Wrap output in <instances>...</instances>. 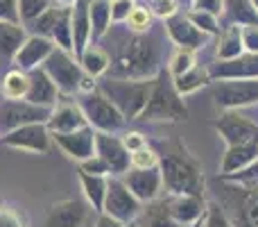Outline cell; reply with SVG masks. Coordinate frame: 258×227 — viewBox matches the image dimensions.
I'll return each mask as SVG.
<instances>
[{
  "mask_svg": "<svg viewBox=\"0 0 258 227\" xmlns=\"http://www.w3.org/2000/svg\"><path fill=\"white\" fill-rule=\"evenodd\" d=\"M159 168L170 196H202L204 175L195 159L186 152L181 143H170L159 155Z\"/></svg>",
  "mask_w": 258,
  "mask_h": 227,
  "instance_id": "1",
  "label": "cell"
},
{
  "mask_svg": "<svg viewBox=\"0 0 258 227\" xmlns=\"http://www.w3.org/2000/svg\"><path fill=\"white\" fill-rule=\"evenodd\" d=\"M154 80H122V77H104L100 80L98 91L107 96V100L127 120H138L152 94Z\"/></svg>",
  "mask_w": 258,
  "mask_h": 227,
  "instance_id": "2",
  "label": "cell"
},
{
  "mask_svg": "<svg viewBox=\"0 0 258 227\" xmlns=\"http://www.w3.org/2000/svg\"><path fill=\"white\" fill-rule=\"evenodd\" d=\"M118 77L127 80H154L159 75V43L154 36L136 34L127 43V50L118 59Z\"/></svg>",
  "mask_w": 258,
  "mask_h": 227,
  "instance_id": "3",
  "label": "cell"
},
{
  "mask_svg": "<svg viewBox=\"0 0 258 227\" xmlns=\"http://www.w3.org/2000/svg\"><path fill=\"white\" fill-rule=\"evenodd\" d=\"M188 118V109L183 105V98L174 89L172 75L168 71H159L152 84V94L147 100L143 114L138 120H170V123H179V120Z\"/></svg>",
  "mask_w": 258,
  "mask_h": 227,
  "instance_id": "4",
  "label": "cell"
},
{
  "mask_svg": "<svg viewBox=\"0 0 258 227\" xmlns=\"http://www.w3.org/2000/svg\"><path fill=\"white\" fill-rule=\"evenodd\" d=\"M80 107L84 112L89 125L95 129V132H107V134H116L118 129L125 127L127 118L113 107L107 100V96L102 91H91V94H84V98L80 100Z\"/></svg>",
  "mask_w": 258,
  "mask_h": 227,
  "instance_id": "5",
  "label": "cell"
},
{
  "mask_svg": "<svg viewBox=\"0 0 258 227\" xmlns=\"http://www.w3.org/2000/svg\"><path fill=\"white\" fill-rule=\"evenodd\" d=\"M48 77L54 82V86L59 89V94H75L80 91V80L84 75L80 62L75 57H71V53L61 48H54L52 55L41 64Z\"/></svg>",
  "mask_w": 258,
  "mask_h": 227,
  "instance_id": "6",
  "label": "cell"
},
{
  "mask_svg": "<svg viewBox=\"0 0 258 227\" xmlns=\"http://www.w3.org/2000/svg\"><path fill=\"white\" fill-rule=\"evenodd\" d=\"M52 109L32 105L27 100H3L0 103V132L7 134L12 129H18L23 125L45 123L48 125Z\"/></svg>",
  "mask_w": 258,
  "mask_h": 227,
  "instance_id": "7",
  "label": "cell"
},
{
  "mask_svg": "<svg viewBox=\"0 0 258 227\" xmlns=\"http://www.w3.org/2000/svg\"><path fill=\"white\" fill-rule=\"evenodd\" d=\"M213 100L224 112L258 105V80H222L213 86Z\"/></svg>",
  "mask_w": 258,
  "mask_h": 227,
  "instance_id": "8",
  "label": "cell"
},
{
  "mask_svg": "<svg viewBox=\"0 0 258 227\" xmlns=\"http://www.w3.org/2000/svg\"><path fill=\"white\" fill-rule=\"evenodd\" d=\"M104 214L120 220L122 225L134 223L143 211V202L129 191V187L122 179H109L107 198H104Z\"/></svg>",
  "mask_w": 258,
  "mask_h": 227,
  "instance_id": "9",
  "label": "cell"
},
{
  "mask_svg": "<svg viewBox=\"0 0 258 227\" xmlns=\"http://www.w3.org/2000/svg\"><path fill=\"white\" fill-rule=\"evenodd\" d=\"M0 141H3V146H7V148H16V150H27V152L45 155V152L50 150V129H48L45 123L23 125V127L3 134Z\"/></svg>",
  "mask_w": 258,
  "mask_h": 227,
  "instance_id": "10",
  "label": "cell"
},
{
  "mask_svg": "<svg viewBox=\"0 0 258 227\" xmlns=\"http://www.w3.org/2000/svg\"><path fill=\"white\" fill-rule=\"evenodd\" d=\"M95 155L109 166L111 175H125L132 168V155L116 134L95 132Z\"/></svg>",
  "mask_w": 258,
  "mask_h": 227,
  "instance_id": "11",
  "label": "cell"
},
{
  "mask_svg": "<svg viewBox=\"0 0 258 227\" xmlns=\"http://www.w3.org/2000/svg\"><path fill=\"white\" fill-rule=\"evenodd\" d=\"M215 129L227 141V146L258 143V125L238 112H224L218 123H215Z\"/></svg>",
  "mask_w": 258,
  "mask_h": 227,
  "instance_id": "12",
  "label": "cell"
},
{
  "mask_svg": "<svg viewBox=\"0 0 258 227\" xmlns=\"http://www.w3.org/2000/svg\"><path fill=\"white\" fill-rule=\"evenodd\" d=\"M209 75L213 82L222 80H258V55L256 53H242L236 59L227 62H215L209 68Z\"/></svg>",
  "mask_w": 258,
  "mask_h": 227,
  "instance_id": "13",
  "label": "cell"
},
{
  "mask_svg": "<svg viewBox=\"0 0 258 227\" xmlns=\"http://www.w3.org/2000/svg\"><path fill=\"white\" fill-rule=\"evenodd\" d=\"M122 182L129 187V191L138 198L141 202L156 200L161 187H163V177H161V168H129L125 173Z\"/></svg>",
  "mask_w": 258,
  "mask_h": 227,
  "instance_id": "14",
  "label": "cell"
},
{
  "mask_svg": "<svg viewBox=\"0 0 258 227\" xmlns=\"http://www.w3.org/2000/svg\"><path fill=\"white\" fill-rule=\"evenodd\" d=\"M165 32H168L170 41H172L177 48H183V50H200L206 41V34L200 32L195 25L190 23V18L186 14H174L165 21Z\"/></svg>",
  "mask_w": 258,
  "mask_h": 227,
  "instance_id": "15",
  "label": "cell"
},
{
  "mask_svg": "<svg viewBox=\"0 0 258 227\" xmlns=\"http://www.w3.org/2000/svg\"><path fill=\"white\" fill-rule=\"evenodd\" d=\"M57 48L52 39H45V36H27L25 43L21 46V50L14 57V64H16L21 71L30 73L34 68H41V64L52 55V50Z\"/></svg>",
  "mask_w": 258,
  "mask_h": 227,
  "instance_id": "16",
  "label": "cell"
},
{
  "mask_svg": "<svg viewBox=\"0 0 258 227\" xmlns=\"http://www.w3.org/2000/svg\"><path fill=\"white\" fill-rule=\"evenodd\" d=\"M57 146L66 152L71 159L75 161H84L89 157L95 155V129L91 127H82L77 132H68V134H54Z\"/></svg>",
  "mask_w": 258,
  "mask_h": 227,
  "instance_id": "17",
  "label": "cell"
},
{
  "mask_svg": "<svg viewBox=\"0 0 258 227\" xmlns=\"http://www.w3.org/2000/svg\"><path fill=\"white\" fill-rule=\"evenodd\" d=\"M27 80H30V86H27V94H25L27 103L39 105V107H48V109H52L57 105L59 89L54 86V82L50 80L43 68L30 71L27 73Z\"/></svg>",
  "mask_w": 258,
  "mask_h": 227,
  "instance_id": "18",
  "label": "cell"
},
{
  "mask_svg": "<svg viewBox=\"0 0 258 227\" xmlns=\"http://www.w3.org/2000/svg\"><path fill=\"white\" fill-rule=\"evenodd\" d=\"M91 0H75L71 5V27H73V53L80 59V55L91 43Z\"/></svg>",
  "mask_w": 258,
  "mask_h": 227,
  "instance_id": "19",
  "label": "cell"
},
{
  "mask_svg": "<svg viewBox=\"0 0 258 227\" xmlns=\"http://www.w3.org/2000/svg\"><path fill=\"white\" fill-rule=\"evenodd\" d=\"M168 207L172 218L181 227H190L200 223L206 214V202L202 196H170Z\"/></svg>",
  "mask_w": 258,
  "mask_h": 227,
  "instance_id": "20",
  "label": "cell"
},
{
  "mask_svg": "<svg viewBox=\"0 0 258 227\" xmlns=\"http://www.w3.org/2000/svg\"><path fill=\"white\" fill-rule=\"evenodd\" d=\"M86 220V207L80 200H61L50 207L43 227H82Z\"/></svg>",
  "mask_w": 258,
  "mask_h": 227,
  "instance_id": "21",
  "label": "cell"
},
{
  "mask_svg": "<svg viewBox=\"0 0 258 227\" xmlns=\"http://www.w3.org/2000/svg\"><path fill=\"white\" fill-rule=\"evenodd\" d=\"M82 127H89L84 112L80 105L75 103H63L57 109H52V116L48 120V129L52 134H68V132H77Z\"/></svg>",
  "mask_w": 258,
  "mask_h": 227,
  "instance_id": "22",
  "label": "cell"
},
{
  "mask_svg": "<svg viewBox=\"0 0 258 227\" xmlns=\"http://www.w3.org/2000/svg\"><path fill=\"white\" fill-rule=\"evenodd\" d=\"M258 159V143H238V146H227L220 164V175H231L238 170L247 168Z\"/></svg>",
  "mask_w": 258,
  "mask_h": 227,
  "instance_id": "23",
  "label": "cell"
},
{
  "mask_svg": "<svg viewBox=\"0 0 258 227\" xmlns=\"http://www.w3.org/2000/svg\"><path fill=\"white\" fill-rule=\"evenodd\" d=\"M27 32L21 23H5L0 21V64L14 62L16 53L25 43Z\"/></svg>",
  "mask_w": 258,
  "mask_h": 227,
  "instance_id": "24",
  "label": "cell"
},
{
  "mask_svg": "<svg viewBox=\"0 0 258 227\" xmlns=\"http://www.w3.org/2000/svg\"><path fill=\"white\" fill-rule=\"evenodd\" d=\"M218 39V48H215V55H218L220 62H227V59H236L245 53V43H242V27L238 25H227L222 32H220Z\"/></svg>",
  "mask_w": 258,
  "mask_h": 227,
  "instance_id": "25",
  "label": "cell"
},
{
  "mask_svg": "<svg viewBox=\"0 0 258 227\" xmlns=\"http://www.w3.org/2000/svg\"><path fill=\"white\" fill-rule=\"evenodd\" d=\"M91 43L95 46L111 27V0H91Z\"/></svg>",
  "mask_w": 258,
  "mask_h": 227,
  "instance_id": "26",
  "label": "cell"
},
{
  "mask_svg": "<svg viewBox=\"0 0 258 227\" xmlns=\"http://www.w3.org/2000/svg\"><path fill=\"white\" fill-rule=\"evenodd\" d=\"M224 14H227L229 25H258V12L251 5V0H224Z\"/></svg>",
  "mask_w": 258,
  "mask_h": 227,
  "instance_id": "27",
  "label": "cell"
},
{
  "mask_svg": "<svg viewBox=\"0 0 258 227\" xmlns=\"http://www.w3.org/2000/svg\"><path fill=\"white\" fill-rule=\"evenodd\" d=\"M77 62H80L82 71H84L86 75H91L93 80L100 75H104V73L111 68V57H109V53H104V50L98 48V46H89V48L80 55Z\"/></svg>",
  "mask_w": 258,
  "mask_h": 227,
  "instance_id": "28",
  "label": "cell"
},
{
  "mask_svg": "<svg viewBox=\"0 0 258 227\" xmlns=\"http://www.w3.org/2000/svg\"><path fill=\"white\" fill-rule=\"evenodd\" d=\"M172 82H174V89H177V94L181 96H190V94H195V91H200L202 86H206V84H211V75H209V68H204V66H192L188 73H183V75H179V77H172Z\"/></svg>",
  "mask_w": 258,
  "mask_h": 227,
  "instance_id": "29",
  "label": "cell"
},
{
  "mask_svg": "<svg viewBox=\"0 0 258 227\" xmlns=\"http://www.w3.org/2000/svg\"><path fill=\"white\" fill-rule=\"evenodd\" d=\"M27 86H30L27 73L21 68H14V71L5 73L3 82H0V94L5 100H25Z\"/></svg>",
  "mask_w": 258,
  "mask_h": 227,
  "instance_id": "30",
  "label": "cell"
},
{
  "mask_svg": "<svg viewBox=\"0 0 258 227\" xmlns=\"http://www.w3.org/2000/svg\"><path fill=\"white\" fill-rule=\"evenodd\" d=\"M80 182H82V189H84L86 200L93 205L95 211H100V214H102V209H104V198H107V184H109V179H107V177H98V175L80 173Z\"/></svg>",
  "mask_w": 258,
  "mask_h": 227,
  "instance_id": "31",
  "label": "cell"
},
{
  "mask_svg": "<svg viewBox=\"0 0 258 227\" xmlns=\"http://www.w3.org/2000/svg\"><path fill=\"white\" fill-rule=\"evenodd\" d=\"M145 227H181L170 214L168 200H152L147 202V207L141 211Z\"/></svg>",
  "mask_w": 258,
  "mask_h": 227,
  "instance_id": "32",
  "label": "cell"
},
{
  "mask_svg": "<svg viewBox=\"0 0 258 227\" xmlns=\"http://www.w3.org/2000/svg\"><path fill=\"white\" fill-rule=\"evenodd\" d=\"M50 39L57 43V48L73 53V27H71V7L59 5V16L52 27V36Z\"/></svg>",
  "mask_w": 258,
  "mask_h": 227,
  "instance_id": "33",
  "label": "cell"
},
{
  "mask_svg": "<svg viewBox=\"0 0 258 227\" xmlns=\"http://www.w3.org/2000/svg\"><path fill=\"white\" fill-rule=\"evenodd\" d=\"M57 16H59V7H48L27 27L32 30L34 36H45V39H50V36H52V27H54V23H57Z\"/></svg>",
  "mask_w": 258,
  "mask_h": 227,
  "instance_id": "34",
  "label": "cell"
},
{
  "mask_svg": "<svg viewBox=\"0 0 258 227\" xmlns=\"http://www.w3.org/2000/svg\"><path fill=\"white\" fill-rule=\"evenodd\" d=\"M192 66H195V53H192V50L177 48V50H174V55L170 57L168 73L172 77H179V75H183V73L190 71Z\"/></svg>",
  "mask_w": 258,
  "mask_h": 227,
  "instance_id": "35",
  "label": "cell"
},
{
  "mask_svg": "<svg viewBox=\"0 0 258 227\" xmlns=\"http://www.w3.org/2000/svg\"><path fill=\"white\" fill-rule=\"evenodd\" d=\"M186 16L190 18L192 25H195L200 32H204L206 36H209V34H220V23H218V16H213V14H209V12H197V9H190V12H188Z\"/></svg>",
  "mask_w": 258,
  "mask_h": 227,
  "instance_id": "36",
  "label": "cell"
},
{
  "mask_svg": "<svg viewBox=\"0 0 258 227\" xmlns=\"http://www.w3.org/2000/svg\"><path fill=\"white\" fill-rule=\"evenodd\" d=\"M18 14H21V23L30 25L34 18H39L45 9L50 7V0H16Z\"/></svg>",
  "mask_w": 258,
  "mask_h": 227,
  "instance_id": "37",
  "label": "cell"
},
{
  "mask_svg": "<svg viewBox=\"0 0 258 227\" xmlns=\"http://www.w3.org/2000/svg\"><path fill=\"white\" fill-rule=\"evenodd\" d=\"M222 179L233 182V184H240V187H247V189H258V159L254 164L247 166V168L238 170V173L222 175Z\"/></svg>",
  "mask_w": 258,
  "mask_h": 227,
  "instance_id": "38",
  "label": "cell"
},
{
  "mask_svg": "<svg viewBox=\"0 0 258 227\" xmlns=\"http://www.w3.org/2000/svg\"><path fill=\"white\" fill-rule=\"evenodd\" d=\"M127 27L134 34H145L152 27V12L145 7H134V12L127 18Z\"/></svg>",
  "mask_w": 258,
  "mask_h": 227,
  "instance_id": "39",
  "label": "cell"
},
{
  "mask_svg": "<svg viewBox=\"0 0 258 227\" xmlns=\"http://www.w3.org/2000/svg\"><path fill=\"white\" fill-rule=\"evenodd\" d=\"M159 166V152L152 150L150 146L132 152V168H156Z\"/></svg>",
  "mask_w": 258,
  "mask_h": 227,
  "instance_id": "40",
  "label": "cell"
},
{
  "mask_svg": "<svg viewBox=\"0 0 258 227\" xmlns=\"http://www.w3.org/2000/svg\"><path fill=\"white\" fill-rule=\"evenodd\" d=\"M202 225L204 227H233L229 223L227 214H224V211L220 209V205H215V202L206 205V214H204V218H202Z\"/></svg>",
  "mask_w": 258,
  "mask_h": 227,
  "instance_id": "41",
  "label": "cell"
},
{
  "mask_svg": "<svg viewBox=\"0 0 258 227\" xmlns=\"http://www.w3.org/2000/svg\"><path fill=\"white\" fill-rule=\"evenodd\" d=\"M150 12L152 16L168 21L170 16L177 14V0H150Z\"/></svg>",
  "mask_w": 258,
  "mask_h": 227,
  "instance_id": "42",
  "label": "cell"
},
{
  "mask_svg": "<svg viewBox=\"0 0 258 227\" xmlns=\"http://www.w3.org/2000/svg\"><path fill=\"white\" fill-rule=\"evenodd\" d=\"M136 3L134 0H111V21L113 23H127L129 14L134 12Z\"/></svg>",
  "mask_w": 258,
  "mask_h": 227,
  "instance_id": "43",
  "label": "cell"
},
{
  "mask_svg": "<svg viewBox=\"0 0 258 227\" xmlns=\"http://www.w3.org/2000/svg\"><path fill=\"white\" fill-rule=\"evenodd\" d=\"M80 173H86V175H98V177H104L109 173V166L100 159L98 155L89 157V159L80 161Z\"/></svg>",
  "mask_w": 258,
  "mask_h": 227,
  "instance_id": "44",
  "label": "cell"
},
{
  "mask_svg": "<svg viewBox=\"0 0 258 227\" xmlns=\"http://www.w3.org/2000/svg\"><path fill=\"white\" fill-rule=\"evenodd\" d=\"M0 21L5 23H21L16 0H0Z\"/></svg>",
  "mask_w": 258,
  "mask_h": 227,
  "instance_id": "45",
  "label": "cell"
},
{
  "mask_svg": "<svg viewBox=\"0 0 258 227\" xmlns=\"http://www.w3.org/2000/svg\"><path fill=\"white\" fill-rule=\"evenodd\" d=\"M192 9L197 12H209L213 16H220L224 12V0H190Z\"/></svg>",
  "mask_w": 258,
  "mask_h": 227,
  "instance_id": "46",
  "label": "cell"
},
{
  "mask_svg": "<svg viewBox=\"0 0 258 227\" xmlns=\"http://www.w3.org/2000/svg\"><path fill=\"white\" fill-rule=\"evenodd\" d=\"M242 43H245V53L258 55V25L242 27Z\"/></svg>",
  "mask_w": 258,
  "mask_h": 227,
  "instance_id": "47",
  "label": "cell"
},
{
  "mask_svg": "<svg viewBox=\"0 0 258 227\" xmlns=\"http://www.w3.org/2000/svg\"><path fill=\"white\" fill-rule=\"evenodd\" d=\"M122 143H125V148L129 150V155L136 150H141V148L147 146V139L143 137L141 132H127L125 137H122Z\"/></svg>",
  "mask_w": 258,
  "mask_h": 227,
  "instance_id": "48",
  "label": "cell"
},
{
  "mask_svg": "<svg viewBox=\"0 0 258 227\" xmlns=\"http://www.w3.org/2000/svg\"><path fill=\"white\" fill-rule=\"evenodd\" d=\"M0 227H23V223L12 209L0 207Z\"/></svg>",
  "mask_w": 258,
  "mask_h": 227,
  "instance_id": "49",
  "label": "cell"
},
{
  "mask_svg": "<svg viewBox=\"0 0 258 227\" xmlns=\"http://www.w3.org/2000/svg\"><path fill=\"white\" fill-rule=\"evenodd\" d=\"M95 227H125V225H122L120 220L111 218L109 214H104V211H102V214L98 216V220H95Z\"/></svg>",
  "mask_w": 258,
  "mask_h": 227,
  "instance_id": "50",
  "label": "cell"
},
{
  "mask_svg": "<svg viewBox=\"0 0 258 227\" xmlns=\"http://www.w3.org/2000/svg\"><path fill=\"white\" fill-rule=\"evenodd\" d=\"M59 5H66V7H71V5H75V0H57Z\"/></svg>",
  "mask_w": 258,
  "mask_h": 227,
  "instance_id": "51",
  "label": "cell"
},
{
  "mask_svg": "<svg viewBox=\"0 0 258 227\" xmlns=\"http://www.w3.org/2000/svg\"><path fill=\"white\" fill-rule=\"evenodd\" d=\"M125 227H141V225H138V223H136V220H134V223H127Z\"/></svg>",
  "mask_w": 258,
  "mask_h": 227,
  "instance_id": "52",
  "label": "cell"
},
{
  "mask_svg": "<svg viewBox=\"0 0 258 227\" xmlns=\"http://www.w3.org/2000/svg\"><path fill=\"white\" fill-rule=\"evenodd\" d=\"M251 5H254V7H256V12H258V0H251Z\"/></svg>",
  "mask_w": 258,
  "mask_h": 227,
  "instance_id": "53",
  "label": "cell"
},
{
  "mask_svg": "<svg viewBox=\"0 0 258 227\" xmlns=\"http://www.w3.org/2000/svg\"><path fill=\"white\" fill-rule=\"evenodd\" d=\"M190 227H204V225H202V220H200V223H195V225H190Z\"/></svg>",
  "mask_w": 258,
  "mask_h": 227,
  "instance_id": "54",
  "label": "cell"
},
{
  "mask_svg": "<svg viewBox=\"0 0 258 227\" xmlns=\"http://www.w3.org/2000/svg\"><path fill=\"white\" fill-rule=\"evenodd\" d=\"M147 3H150V0H147Z\"/></svg>",
  "mask_w": 258,
  "mask_h": 227,
  "instance_id": "55",
  "label": "cell"
}]
</instances>
